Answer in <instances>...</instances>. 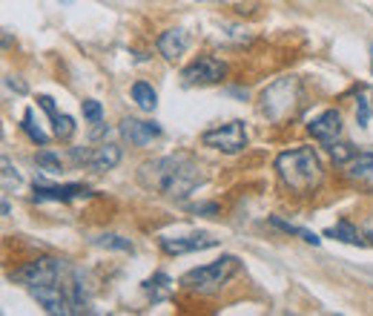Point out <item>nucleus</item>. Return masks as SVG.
Wrapping results in <instances>:
<instances>
[{"label":"nucleus","mask_w":373,"mask_h":316,"mask_svg":"<svg viewBox=\"0 0 373 316\" xmlns=\"http://www.w3.org/2000/svg\"><path fill=\"white\" fill-rule=\"evenodd\" d=\"M207 181V172L199 164L196 155L190 153H172V155H161L152 161H144L138 170V184L150 193H158L164 199H178L184 201L190 193Z\"/></svg>","instance_id":"f257e3e1"},{"label":"nucleus","mask_w":373,"mask_h":316,"mask_svg":"<svg viewBox=\"0 0 373 316\" xmlns=\"http://www.w3.org/2000/svg\"><path fill=\"white\" fill-rule=\"evenodd\" d=\"M275 172H279L284 187H290L293 193H302V196L313 193L324 179L321 158L313 147H296V150L282 153L275 158Z\"/></svg>","instance_id":"f03ea898"},{"label":"nucleus","mask_w":373,"mask_h":316,"mask_svg":"<svg viewBox=\"0 0 373 316\" xmlns=\"http://www.w3.org/2000/svg\"><path fill=\"white\" fill-rule=\"evenodd\" d=\"M299 98H302V81L296 75L275 78V81L262 92V113L270 121L279 124L299 106Z\"/></svg>","instance_id":"7ed1b4c3"},{"label":"nucleus","mask_w":373,"mask_h":316,"mask_svg":"<svg viewBox=\"0 0 373 316\" xmlns=\"http://www.w3.org/2000/svg\"><path fill=\"white\" fill-rule=\"evenodd\" d=\"M238 271V259L236 256H221L210 264H201V267H192L181 276V284L192 293H216L221 291L230 276Z\"/></svg>","instance_id":"20e7f679"},{"label":"nucleus","mask_w":373,"mask_h":316,"mask_svg":"<svg viewBox=\"0 0 373 316\" xmlns=\"http://www.w3.org/2000/svg\"><path fill=\"white\" fill-rule=\"evenodd\" d=\"M201 144L210 147V150H221L227 155L233 153H241L247 147V130L241 121H227L221 126H213V130H207L201 135Z\"/></svg>","instance_id":"39448f33"},{"label":"nucleus","mask_w":373,"mask_h":316,"mask_svg":"<svg viewBox=\"0 0 373 316\" xmlns=\"http://www.w3.org/2000/svg\"><path fill=\"white\" fill-rule=\"evenodd\" d=\"M69 267L63 264L60 259H49V256H41L35 262H26L21 271L12 273V282H23L26 288H35V284H43V282H58Z\"/></svg>","instance_id":"423d86ee"},{"label":"nucleus","mask_w":373,"mask_h":316,"mask_svg":"<svg viewBox=\"0 0 373 316\" xmlns=\"http://www.w3.org/2000/svg\"><path fill=\"white\" fill-rule=\"evenodd\" d=\"M227 75V67L213 58V55H201L190 63V67L181 72L184 78V87H210V84H218L221 78Z\"/></svg>","instance_id":"0eeeda50"},{"label":"nucleus","mask_w":373,"mask_h":316,"mask_svg":"<svg viewBox=\"0 0 373 316\" xmlns=\"http://www.w3.org/2000/svg\"><path fill=\"white\" fill-rule=\"evenodd\" d=\"M32 296L38 299V302L43 305L46 313H60V316H67L72 313V302H69V288L67 284H60L58 282H43V284H35V288H29Z\"/></svg>","instance_id":"6e6552de"},{"label":"nucleus","mask_w":373,"mask_h":316,"mask_svg":"<svg viewBox=\"0 0 373 316\" xmlns=\"http://www.w3.org/2000/svg\"><path fill=\"white\" fill-rule=\"evenodd\" d=\"M218 239H213L210 233H187V236H161L158 247L167 256H184V253H199L207 247H216Z\"/></svg>","instance_id":"1a4fd4ad"},{"label":"nucleus","mask_w":373,"mask_h":316,"mask_svg":"<svg viewBox=\"0 0 373 316\" xmlns=\"http://www.w3.org/2000/svg\"><path fill=\"white\" fill-rule=\"evenodd\" d=\"M92 196V190L87 184H43L35 181V199L38 204L43 201H75V199H87Z\"/></svg>","instance_id":"9d476101"},{"label":"nucleus","mask_w":373,"mask_h":316,"mask_svg":"<svg viewBox=\"0 0 373 316\" xmlns=\"http://www.w3.org/2000/svg\"><path fill=\"white\" fill-rule=\"evenodd\" d=\"M121 138L124 141H129L133 147H147L152 138H161V124H155V121H141V118H124L121 121Z\"/></svg>","instance_id":"9b49d317"},{"label":"nucleus","mask_w":373,"mask_h":316,"mask_svg":"<svg viewBox=\"0 0 373 316\" xmlns=\"http://www.w3.org/2000/svg\"><path fill=\"white\" fill-rule=\"evenodd\" d=\"M307 130L316 141L321 144H333V141L342 135V113L339 109H324L321 115H316L310 124H307Z\"/></svg>","instance_id":"f8f14e48"},{"label":"nucleus","mask_w":373,"mask_h":316,"mask_svg":"<svg viewBox=\"0 0 373 316\" xmlns=\"http://www.w3.org/2000/svg\"><path fill=\"white\" fill-rule=\"evenodd\" d=\"M155 46H158V55L161 58L175 63V60L184 58L187 46H190V35H187L184 29H167V32H161V35H158Z\"/></svg>","instance_id":"ddd939ff"},{"label":"nucleus","mask_w":373,"mask_h":316,"mask_svg":"<svg viewBox=\"0 0 373 316\" xmlns=\"http://www.w3.org/2000/svg\"><path fill=\"white\" fill-rule=\"evenodd\" d=\"M348 167V179L365 190H373V153H356Z\"/></svg>","instance_id":"4468645a"},{"label":"nucleus","mask_w":373,"mask_h":316,"mask_svg":"<svg viewBox=\"0 0 373 316\" xmlns=\"http://www.w3.org/2000/svg\"><path fill=\"white\" fill-rule=\"evenodd\" d=\"M118 161H121V147L112 144V141H104V144L92 147L89 170H95V172H106V170H115Z\"/></svg>","instance_id":"2eb2a0df"},{"label":"nucleus","mask_w":373,"mask_h":316,"mask_svg":"<svg viewBox=\"0 0 373 316\" xmlns=\"http://www.w3.org/2000/svg\"><path fill=\"white\" fill-rule=\"evenodd\" d=\"M133 101L144 109V113H152V109L158 106V92L147 81H135L133 84Z\"/></svg>","instance_id":"dca6fc26"},{"label":"nucleus","mask_w":373,"mask_h":316,"mask_svg":"<svg viewBox=\"0 0 373 316\" xmlns=\"http://www.w3.org/2000/svg\"><path fill=\"white\" fill-rule=\"evenodd\" d=\"M328 236H333V239H339V242H345V245H365V239H362V230H356L350 221H339V225H333L330 230H328Z\"/></svg>","instance_id":"f3484780"},{"label":"nucleus","mask_w":373,"mask_h":316,"mask_svg":"<svg viewBox=\"0 0 373 316\" xmlns=\"http://www.w3.org/2000/svg\"><path fill=\"white\" fill-rule=\"evenodd\" d=\"M0 184H3V193H14V190L21 187V172H18V167L12 164V158L9 155H3V161H0Z\"/></svg>","instance_id":"a211bd4d"},{"label":"nucleus","mask_w":373,"mask_h":316,"mask_svg":"<svg viewBox=\"0 0 373 316\" xmlns=\"http://www.w3.org/2000/svg\"><path fill=\"white\" fill-rule=\"evenodd\" d=\"M170 288H172V279L167 273H155L152 279L144 282V291L152 293V302H161V299L170 296Z\"/></svg>","instance_id":"6ab92c4d"},{"label":"nucleus","mask_w":373,"mask_h":316,"mask_svg":"<svg viewBox=\"0 0 373 316\" xmlns=\"http://www.w3.org/2000/svg\"><path fill=\"white\" fill-rule=\"evenodd\" d=\"M270 225L273 227H279V230H284V233H290V236H299V239L302 242H307V245H321V239H319V236L316 233H310V230H304V227H296V225H290V221H282L279 216H273L270 218Z\"/></svg>","instance_id":"aec40b11"},{"label":"nucleus","mask_w":373,"mask_h":316,"mask_svg":"<svg viewBox=\"0 0 373 316\" xmlns=\"http://www.w3.org/2000/svg\"><path fill=\"white\" fill-rule=\"evenodd\" d=\"M35 164L43 170V172H49V176H58V172H63V161H60V155L52 153V150H38L35 153Z\"/></svg>","instance_id":"412c9836"},{"label":"nucleus","mask_w":373,"mask_h":316,"mask_svg":"<svg viewBox=\"0 0 373 316\" xmlns=\"http://www.w3.org/2000/svg\"><path fill=\"white\" fill-rule=\"evenodd\" d=\"M23 133L32 138V144H38V147H46V144H49V135H46L43 130H41V126L35 124V113H32V109H26V113H23Z\"/></svg>","instance_id":"4be33fe9"},{"label":"nucleus","mask_w":373,"mask_h":316,"mask_svg":"<svg viewBox=\"0 0 373 316\" xmlns=\"http://www.w3.org/2000/svg\"><path fill=\"white\" fill-rule=\"evenodd\" d=\"M98 247H109V250H124V253H133V242L124 239V236L118 233H101V236H95L92 239Z\"/></svg>","instance_id":"5701e85b"},{"label":"nucleus","mask_w":373,"mask_h":316,"mask_svg":"<svg viewBox=\"0 0 373 316\" xmlns=\"http://www.w3.org/2000/svg\"><path fill=\"white\" fill-rule=\"evenodd\" d=\"M52 130H55V135H58L60 141H69V138L75 135V118L58 113V115L52 118Z\"/></svg>","instance_id":"b1692460"},{"label":"nucleus","mask_w":373,"mask_h":316,"mask_svg":"<svg viewBox=\"0 0 373 316\" xmlns=\"http://www.w3.org/2000/svg\"><path fill=\"white\" fill-rule=\"evenodd\" d=\"M328 147H330V155L336 158V164H348L350 158H353L356 153H359L353 144H336V141H333V144H328Z\"/></svg>","instance_id":"393cba45"},{"label":"nucleus","mask_w":373,"mask_h":316,"mask_svg":"<svg viewBox=\"0 0 373 316\" xmlns=\"http://www.w3.org/2000/svg\"><path fill=\"white\" fill-rule=\"evenodd\" d=\"M80 109H84V118L89 124H98L104 118V106H101V101H95V98H87L84 104H80Z\"/></svg>","instance_id":"a878e982"},{"label":"nucleus","mask_w":373,"mask_h":316,"mask_svg":"<svg viewBox=\"0 0 373 316\" xmlns=\"http://www.w3.org/2000/svg\"><path fill=\"white\" fill-rule=\"evenodd\" d=\"M356 121H359V126L370 124V101L365 95H359V101H356Z\"/></svg>","instance_id":"bb28decb"},{"label":"nucleus","mask_w":373,"mask_h":316,"mask_svg":"<svg viewBox=\"0 0 373 316\" xmlns=\"http://www.w3.org/2000/svg\"><path fill=\"white\" fill-rule=\"evenodd\" d=\"M72 161L78 164V167H89V161H92V147H72Z\"/></svg>","instance_id":"cd10ccee"},{"label":"nucleus","mask_w":373,"mask_h":316,"mask_svg":"<svg viewBox=\"0 0 373 316\" xmlns=\"http://www.w3.org/2000/svg\"><path fill=\"white\" fill-rule=\"evenodd\" d=\"M192 213H207V216H218V204L216 201H201V204H192V207H190Z\"/></svg>","instance_id":"c85d7f7f"},{"label":"nucleus","mask_w":373,"mask_h":316,"mask_svg":"<svg viewBox=\"0 0 373 316\" xmlns=\"http://www.w3.org/2000/svg\"><path fill=\"white\" fill-rule=\"evenodd\" d=\"M38 104H41V109H43V113L49 115V118H55V115H58V109H55V101L49 98V95H41V98H38Z\"/></svg>","instance_id":"c756f323"},{"label":"nucleus","mask_w":373,"mask_h":316,"mask_svg":"<svg viewBox=\"0 0 373 316\" xmlns=\"http://www.w3.org/2000/svg\"><path fill=\"white\" fill-rule=\"evenodd\" d=\"M104 135H109V126H106L104 121H98V124H95V130L89 133V138L95 141V138H104Z\"/></svg>","instance_id":"7c9ffc66"},{"label":"nucleus","mask_w":373,"mask_h":316,"mask_svg":"<svg viewBox=\"0 0 373 316\" xmlns=\"http://www.w3.org/2000/svg\"><path fill=\"white\" fill-rule=\"evenodd\" d=\"M6 87H9V89H14V92H21V95H26V84H23V81H18V78H6Z\"/></svg>","instance_id":"2f4dec72"},{"label":"nucleus","mask_w":373,"mask_h":316,"mask_svg":"<svg viewBox=\"0 0 373 316\" xmlns=\"http://www.w3.org/2000/svg\"><path fill=\"white\" fill-rule=\"evenodd\" d=\"M365 239L373 245V218H368V225H365Z\"/></svg>","instance_id":"473e14b6"},{"label":"nucleus","mask_w":373,"mask_h":316,"mask_svg":"<svg viewBox=\"0 0 373 316\" xmlns=\"http://www.w3.org/2000/svg\"><path fill=\"white\" fill-rule=\"evenodd\" d=\"M370 72H373V46H370Z\"/></svg>","instance_id":"72a5a7b5"},{"label":"nucleus","mask_w":373,"mask_h":316,"mask_svg":"<svg viewBox=\"0 0 373 316\" xmlns=\"http://www.w3.org/2000/svg\"><path fill=\"white\" fill-rule=\"evenodd\" d=\"M63 3H69V0H63Z\"/></svg>","instance_id":"f704fd0d"}]
</instances>
